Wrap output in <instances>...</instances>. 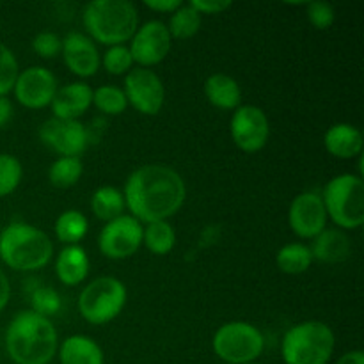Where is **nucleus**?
Masks as SVG:
<instances>
[{
    "mask_svg": "<svg viewBox=\"0 0 364 364\" xmlns=\"http://www.w3.org/2000/svg\"><path fill=\"white\" fill-rule=\"evenodd\" d=\"M121 192L130 215L141 224L167 220L180 212L187 199L183 178L162 164H146L132 171Z\"/></svg>",
    "mask_w": 364,
    "mask_h": 364,
    "instance_id": "f257e3e1",
    "label": "nucleus"
},
{
    "mask_svg": "<svg viewBox=\"0 0 364 364\" xmlns=\"http://www.w3.org/2000/svg\"><path fill=\"white\" fill-rule=\"evenodd\" d=\"M4 341L14 364H50L59 348V334L52 320L31 309L11 318Z\"/></svg>",
    "mask_w": 364,
    "mask_h": 364,
    "instance_id": "f03ea898",
    "label": "nucleus"
},
{
    "mask_svg": "<svg viewBox=\"0 0 364 364\" xmlns=\"http://www.w3.org/2000/svg\"><path fill=\"white\" fill-rule=\"evenodd\" d=\"M82 23L92 41L124 45L139 28V11L130 0H92L82 11Z\"/></svg>",
    "mask_w": 364,
    "mask_h": 364,
    "instance_id": "7ed1b4c3",
    "label": "nucleus"
},
{
    "mask_svg": "<svg viewBox=\"0 0 364 364\" xmlns=\"http://www.w3.org/2000/svg\"><path fill=\"white\" fill-rule=\"evenodd\" d=\"M53 244L48 235L23 220H13L0 233V258L18 272L39 270L52 262Z\"/></svg>",
    "mask_w": 364,
    "mask_h": 364,
    "instance_id": "20e7f679",
    "label": "nucleus"
},
{
    "mask_svg": "<svg viewBox=\"0 0 364 364\" xmlns=\"http://www.w3.org/2000/svg\"><path fill=\"white\" fill-rule=\"evenodd\" d=\"M336 348V336L327 323L306 320L284 333L281 355L284 364H327Z\"/></svg>",
    "mask_w": 364,
    "mask_h": 364,
    "instance_id": "39448f33",
    "label": "nucleus"
},
{
    "mask_svg": "<svg viewBox=\"0 0 364 364\" xmlns=\"http://www.w3.org/2000/svg\"><path fill=\"white\" fill-rule=\"evenodd\" d=\"M327 219L341 230H358L364 224V181L361 174H338L322 192Z\"/></svg>",
    "mask_w": 364,
    "mask_h": 364,
    "instance_id": "423d86ee",
    "label": "nucleus"
},
{
    "mask_svg": "<svg viewBox=\"0 0 364 364\" xmlns=\"http://www.w3.org/2000/svg\"><path fill=\"white\" fill-rule=\"evenodd\" d=\"M128 291L123 281L112 276H102L85 284L78 297V311L85 322L103 326L123 313Z\"/></svg>",
    "mask_w": 364,
    "mask_h": 364,
    "instance_id": "0eeeda50",
    "label": "nucleus"
},
{
    "mask_svg": "<svg viewBox=\"0 0 364 364\" xmlns=\"http://www.w3.org/2000/svg\"><path fill=\"white\" fill-rule=\"evenodd\" d=\"M212 347L217 358L226 364H247L263 354L265 336L252 323L233 320L215 331Z\"/></svg>",
    "mask_w": 364,
    "mask_h": 364,
    "instance_id": "6e6552de",
    "label": "nucleus"
},
{
    "mask_svg": "<svg viewBox=\"0 0 364 364\" xmlns=\"http://www.w3.org/2000/svg\"><path fill=\"white\" fill-rule=\"evenodd\" d=\"M144 226L130 213L105 223L98 235V249L105 258L124 259L134 256L142 245Z\"/></svg>",
    "mask_w": 364,
    "mask_h": 364,
    "instance_id": "1a4fd4ad",
    "label": "nucleus"
},
{
    "mask_svg": "<svg viewBox=\"0 0 364 364\" xmlns=\"http://www.w3.org/2000/svg\"><path fill=\"white\" fill-rule=\"evenodd\" d=\"M128 105L144 116H156L166 103V87L149 68H134L124 75L123 87Z\"/></svg>",
    "mask_w": 364,
    "mask_h": 364,
    "instance_id": "9d476101",
    "label": "nucleus"
},
{
    "mask_svg": "<svg viewBox=\"0 0 364 364\" xmlns=\"http://www.w3.org/2000/svg\"><path fill=\"white\" fill-rule=\"evenodd\" d=\"M230 134L237 148L242 151H262L270 137V123L265 110L256 105H240L233 110Z\"/></svg>",
    "mask_w": 364,
    "mask_h": 364,
    "instance_id": "9b49d317",
    "label": "nucleus"
},
{
    "mask_svg": "<svg viewBox=\"0 0 364 364\" xmlns=\"http://www.w3.org/2000/svg\"><path fill=\"white\" fill-rule=\"evenodd\" d=\"M39 141L59 156H78L91 144L89 128L80 121L50 117L39 128Z\"/></svg>",
    "mask_w": 364,
    "mask_h": 364,
    "instance_id": "f8f14e48",
    "label": "nucleus"
},
{
    "mask_svg": "<svg viewBox=\"0 0 364 364\" xmlns=\"http://www.w3.org/2000/svg\"><path fill=\"white\" fill-rule=\"evenodd\" d=\"M171 45H173V38L167 31V25L160 20H151L146 21L135 31L128 50H130L132 59L135 64H139V68L151 70V66H156L166 59Z\"/></svg>",
    "mask_w": 364,
    "mask_h": 364,
    "instance_id": "ddd939ff",
    "label": "nucleus"
},
{
    "mask_svg": "<svg viewBox=\"0 0 364 364\" xmlns=\"http://www.w3.org/2000/svg\"><path fill=\"white\" fill-rule=\"evenodd\" d=\"M57 89V77L48 68L31 66L18 73L13 92L20 105L36 110L50 107Z\"/></svg>",
    "mask_w": 364,
    "mask_h": 364,
    "instance_id": "4468645a",
    "label": "nucleus"
},
{
    "mask_svg": "<svg viewBox=\"0 0 364 364\" xmlns=\"http://www.w3.org/2000/svg\"><path fill=\"white\" fill-rule=\"evenodd\" d=\"M288 226L302 240H313L327 228V212L322 196L316 192H301L288 208Z\"/></svg>",
    "mask_w": 364,
    "mask_h": 364,
    "instance_id": "2eb2a0df",
    "label": "nucleus"
},
{
    "mask_svg": "<svg viewBox=\"0 0 364 364\" xmlns=\"http://www.w3.org/2000/svg\"><path fill=\"white\" fill-rule=\"evenodd\" d=\"M60 55L68 70L80 78L95 77L102 66L98 46L87 34L82 32H70L64 36Z\"/></svg>",
    "mask_w": 364,
    "mask_h": 364,
    "instance_id": "dca6fc26",
    "label": "nucleus"
},
{
    "mask_svg": "<svg viewBox=\"0 0 364 364\" xmlns=\"http://www.w3.org/2000/svg\"><path fill=\"white\" fill-rule=\"evenodd\" d=\"M92 87L85 82H71L57 89L50 109L52 117L64 121H80V117L91 109Z\"/></svg>",
    "mask_w": 364,
    "mask_h": 364,
    "instance_id": "f3484780",
    "label": "nucleus"
},
{
    "mask_svg": "<svg viewBox=\"0 0 364 364\" xmlns=\"http://www.w3.org/2000/svg\"><path fill=\"white\" fill-rule=\"evenodd\" d=\"M363 134L350 123H336L327 128L323 135V146L327 153L341 160L355 159L363 153Z\"/></svg>",
    "mask_w": 364,
    "mask_h": 364,
    "instance_id": "a211bd4d",
    "label": "nucleus"
},
{
    "mask_svg": "<svg viewBox=\"0 0 364 364\" xmlns=\"http://www.w3.org/2000/svg\"><path fill=\"white\" fill-rule=\"evenodd\" d=\"M91 270V262L80 245H66L55 258V276L66 287H78L84 283Z\"/></svg>",
    "mask_w": 364,
    "mask_h": 364,
    "instance_id": "6ab92c4d",
    "label": "nucleus"
},
{
    "mask_svg": "<svg viewBox=\"0 0 364 364\" xmlns=\"http://www.w3.org/2000/svg\"><path fill=\"white\" fill-rule=\"evenodd\" d=\"M206 100L220 110H237L242 105V87L226 73L210 75L203 85Z\"/></svg>",
    "mask_w": 364,
    "mask_h": 364,
    "instance_id": "aec40b11",
    "label": "nucleus"
},
{
    "mask_svg": "<svg viewBox=\"0 0 364 364\" xmlns=\"http://www.w3.org/2000/svg\"><path fill=\"white\" fill-rule=\"evenodd\" d=\"M60 364H103V350L92 338L73 334L60 341L57 348Z\"/></svg>",
    "mask_w": 364,
    "mask_h": 364,
    "instance_id": "412c9836",
    "label": "nucleus"
},
{
    "mask_svg": "<svg viewBox=\"0 0 364 364\" xmlns=\"http://www.w3.org/2000/svg\"><path fill=\"white\" fill-rule=\"evenodd\" d=\"M313 255V262L322 263H341L350 256V240L341 230H326L313 238V244L309 245Z\"/></svg>",
    "mask_w": 364,
    "mask_h": 364,
    "instance_id": "4be33fe9",
    "label": "nucleus"
},
{
    "mask_svg": "<svg viewBox=\"0 0 364 364\" xmlns=\"http://www.w3.org/2000/svg\"><path fill=\"white\" fill-rule=\"evenodd\" d=\"M124 198L123 192L114 185H102L96 188L91 196V210L96 219L103 223L117 219L124 213Z\"/></svg>",
    "mask_w": 364,
    "mask_h": 364,
    "instance_id": "5701e85b",
    "label": "nucleus"
},
{
    "mask_svg": "<svg viewBox=\"0 0 364 364\" xmlns=\"http://www.w3.org/2000/svg\"><path fill=\"white\" fill-rule=\"evenodd\" d=\"M89 231V220L78 210H64L53 224V233L64 245H78Z\"/></svg>",
    "mask_w": 364,
    "mask_h": 364,
    "instance_id": "b1692460",
    "label": "nucleus"
},
{
    "mask_svg": "<svg viewBox=\"0 0 364 364\" xmlns=\"http://www.w3.org/2000/svg\"><path fill=\"white\" fill-rule=\"evenodd\" d=\"M311 249H309V245L302 244V242H290V244H284L276 255V265L279 267L281 272L288 274V276L304 274L306 270L311 267Z\"/></svg>",
    "mask_w": 364,
    "mask_h": 364,
    "instance_id": "393cba45",
    "label": "nucleus"
},
{
    "mask_svg": "<svg viewBox=\"0 0 364 364\" xmlns=\"http://www.w3.org/2000/svg\"><path fill=\"white\" fill-rule=\"evenodd\" d=\"M142 245L156 256H166L176 245V231L167 220L149 223L142 231Z\"/></svg>",
    "mask_w": 364,
    "mask_h": 364,
    "instance_id": "a878e982",
    "label": "nucleus"
},
{
    "mask_svg": "<svg viewBox=\"0 0 364 364\" xmlns=\"http://www.w3.org/2000/svg\"><path fill=\"white\" fill-rule=\"evenodd\" d=\"M84 174V164L78 156H59L48 167V181L55 188H71Z\"/></svg>",
    "mask_w": 364,
    "mask_h": 364,
    "instance_id": "bb28decb",
    "label": "nucleus"
},
{
    "mask_svg": "<svg viewBox=\"0 0 364 364\" xmlns=\"http://www.w3.org/2000/svg\"><path fill=\"white\" fill-rule=\"evenodd\" d=\"M203 23V16L191 6L181 4L169 18L167 31L173 39H191L199 32Z\"/></svg>",
    "mask_w": 364,
    "mask_h": 364,
    "instance_id": "cd10ccee",
    "label": "nucleus"
},
{
    "mask_svg": "<svg viewBox=\"0 0 364 364\" xmlns=\"http://www.w3.org/2000/svg\"><path fill=\"white\" fill-rule=\"evenodd\" d=\"M92 105L107 116H119L127 110L128 102L123 89L112 84H105L100 85L98 89H92Z\"/></svg>",
    "mask_w": 364,
    "mask_h": 364,
    "instance_id": "c85d7f7f",
    "label": "nucleus"
},
{
    "mask_svg": "<svg viewBox=\"0 0 364 364\" xmlns=\"http://www.w3.org/2000/svg\"><path fill=\"white\" fill-rule=\"evenodd\" d=\"M23 166L20 159L9 153H0V198L13 194L21 183Z\"/></svg>",
    "mask_w": 364,
    "mask_h": 364,
    "instance_id": "c756f323",
    "label": "nucleus"
},
{
    "mask_svg": "<svg viewBox=\"0 0 364 364\" xmlns=\"http://www.w3.org/2000/svg\"><path fill=\"white\" fill-rule=\"evenodd\" d=\"M63 308V299L53 288L38 287L31 295V311L52 320Z\"/></svg>",
    "mask_w": 364,
    "mask_h": 364,
    "instance_id": "7c9ffc66",
    "label": "nucleus"
},
{
    "mask_svg": "<svg viewBox=\"0 0 364 364\" xmlns=\"http://www.w3.org/2000/svg\"><path fill=\"white\" fill-rule=\"evenodd\" d=\"M134 59L127 45L109 46L102 55V66L105 68L107 73L110 75H127L128 71L134 70Z\"/></svg>",
    "mask_w": 364,
    "mask_h": 364,
    "instance_id": "2f4dec72",
    "label": "nucleus"
},
{
    "mask_svg": "<svg viewBox=\"0 0 364 364\" xmlns=\"http://www.w3.org/2000/svg\"><path fill=\"white\" fill-rule=\"evenodd\" d=\"M18 73L20 66L16 57L4 43H0V96H7L13 91Z\"/></svg>",
    "mask_w": 364,
    "mask_h": 364,
    "instance_id": "473e14b6",
    "label": "nucleus"
},
{
    "mask_svg": "<svg viewBox=\"0 0 364 364\" xmlns=\"http://www.w3.org/2000/svg\"><path fill=\"white\" fill-rule=\"evenodd\" d=\"M32 50L41 59H53V57L60 55V52H63V38H59L52 31H43L32 39Z\"/></svg>",
    "mask_w": 364,
    "mask_h": 364,
    "instance_id": "72a5a7b5",
    "label": "nucleus"
},
{
    "mask_svg": "<svg viewBox=\"0 0 364 364\" xmlns=\"http://www.w3.org/2000/svg\"><path fill=\"white\" fill-rule=\"evenodd\" d=\"M306 14H308V20L311 21L313 27L320 28V31L329 28L334 23V20H336L334 7L329 2H322V0L306 4Z\"/></svg>",
    "mask_w": 364,
    "mask_h": 364,
    "instance_id": "f704fd0d",
    "label": "nucleus"
},
{
    "mask_svg": "<svg viewBox=\"0 0 364 364\" xmlns=\"http://www.w3.org/2000/svg\"><path fill=\"white\" fill-rule=\"evenodd\" d=\"M188 4H191L201 16L203 14H220L233 6L231 0H191Z\"/></svg>",
    "mask_w": 364,
    "mask_h": 364,
    "instance_id": "c9c22d12",
    "label": "nucleus"
},
{
    "mask_svg": "<svg viewBox=\"0 0 364 364\" xmlns=\"http://www.w3.org/2000/svg\"><path fill=\"white\" fill-rule=\"evenodd\" d=\"M181 0H144V6L155 13L173 14L181 6Z\"/></svg>",
    "mask_w": 364,
    "mask_h": 364,
    "instance_id": "e433bc0d",
    "label": "nucleus"
},
{
    "mask_svg": "<svg viewBox=\"0 0 364 364\" xmlns=\"http://www.w3.org/2000/svg\"><path fill=\"white\" fill-rule=\"evenodd\" d=\"M13 102L7 96H0V130L9 123L11 117H13Z\"/></svg>",
    "mask_w": 364,
    "mask_h": 364,
    "instance_id": "4c0bfd02",
    "label": "nucleus"
},
{
    "mask_svg": "<svg viewBox=\"0 0 364 364\" xmlns=\"http://www.w3.org/2000/svg\"><path fill=\"white\" fill-rule=\"evenodd\" d=\"M9 299H11L9 279H7L6 274L0 270V311H4V309H6V306L9 304Z\"/></svg>",
    "mask_w": 364,
    "mask_h": 364,
    "instance_id": "58836bf2",
    "label": "nucleus"
},
{
    "mask_svg": "<svg viewBox=\"0 0 364 364\" xmlns=\"http://www.w3.org/2000/svg\"><path fill=\"white\" fill-rule=\"evenodd\" d=\"M336 364H364V354L363 350H350L345 352Z\"/></svg>",
    "mask_w": 364,
    "mask_h": 364,
    "instance_id": "ea45409f",
    "label": "nucleus"
},
{
    "mask_svg": "<svg viewBox=\"0 0 364 364\" xmlns=\"http://www.w3.org/2000/svg\"><path fill=\"white\" fill-rule=\"evenodd\" d=\"M247 364H256V363H247Z\"/></svg>",
    "mask_w": 364,
    "mask_h": 364,
    "instance_id": "a19ab883",
    "label": "nucleus"
}]
</instances>
